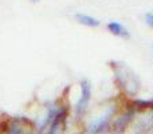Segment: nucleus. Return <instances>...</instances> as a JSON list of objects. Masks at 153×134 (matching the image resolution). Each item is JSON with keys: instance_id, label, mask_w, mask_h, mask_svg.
Returning <instances> with one entry per match:
<instances>
[{"instance_id": "obj_1", "label": "nucleus", "mask_w": 153, "mask_h": 134, "mask_svg": "<svg viewBox=\"0 0 153 134\" xmlns=\"http://www.w3.org/2000/svg\"><path fill=\"white\" fill-rule=\"evenodd\" d=\"M110 67L113 68L114 79L118 87L128 95L129 98H136L140 91V79L137 74L128 64L122 62H110Z\"/></svg>"}, {"instance_id": "obj_2", "label": "nucleus", "mask_w": 153, "mask_h": 134, "mask_svg": "<svg viewBox=\"0 0 153 134\" xmlns=\"http://www.w3.org/2000/svg\"><path fill=\"white\" fill-rule=\"evenodd\" d=\"M117 113V105H109L105 107V110L102 111L101 115H98L97 118L91 119L89 124L86 125V133H91V134H98V133H103L110 127L113 118Z\"/></svg>"}, {"instance_id": "obj_3", "label": "nucleus", "mask_w": 153, "mask_h": 134, "mask_svg": "<svg viewBox=\"0 0 153 134\" xmlns=\"http://www.w3.org/2000/svg\"><path fill=\"white\" fill-rule=\"evenodd\" d=\"M79 86H81V95H79L78 101H76L74 106V115L76 119L83 118V115L86 114L93 94V87L89 79H82Z\"/></svg>"}, {"instance_id": "obj_4", "label": "nucleus", "mask_w": 153, "mask_h": 134, "mask_svg": "<svg viewBox=\"0 0 153 134\" xmlns=\"http://www.w3.org/2000/svg\"><path fill=\"white\" fill-rule=\"evenodd\" d=\"M133 132L134 133H146L153 129V109L138 111L133 119Z\"/></svg>"}, {"instance_id": "obj_5", "label": "nucleus", "mask_w": 153, "mask_h": 134, "mask_svg": "<svg viewBox=\"0 0 153 134\" xmlns=\"http://www.w3.org/2000/svg\"><path fill=\"white\" fill-rule=\"evenodd\" d=\"M67 117H69V109L65 105H58V110H56L54 119L51 121L50 126L47 129V133L50 134H56L62 130L66 129V122Z\"/></svg>"}, {"instance_id": "obj_6", "label": "nucleus", "mask_w": 153, "mask_h": 134, "mask_svg": "<svg viewBox=\"0 0 153 134\" xmlns=\"http://www.w3.org/2000/svg\"><path fill=\"white\" fill-rule=\"evenodd\" d=\"M136 114H137V110H136V109L133 107L132 105H130V107L126 111H124L121 115L117 117V118L114 119L113 122H111V127H113V132H116V133H122V132H125V129H126V127L133 122V119H134Z\"/></svg>"}, {"instance_id": "obj_7", "label": "nucleus", "mask_w": 153, "mask_h": 134, "mask_svg": "<svg viewBox=\"0 0 153 134\" xmlns=\"http://www.w3.org/2000/svg\"><path fill=\"white\" fill-rule=\"evenodd\" d=\"M56 110H58V103L56 102H48L47 107H46V114L36 122V132L38 133L47 132L51 121L54 119V115H55Z\"/></svg>"}, {"instance_id": "obj_8", "label": "nucleus", "mask_w": 153, "mask_h": 134, "mask_svg": "<svg viewBox=\"0 0 153 134\" xmlns=\"http://www.w3.org/2000/svg\"><path fill=\"white\" fill-rule=\"evenodd\" d=\"M26 124H30L28 119L23 118V117H13L5 126V132L11 134H23L28 129Z\"/></svg>"}, {"instance_id": "obj_9", "label": "nucleus", "mask_w": 153, "mask_h": 134, "mask_svg": "<svg viewBox=\"0 0 153 134\" xmlns=\"http://www.w3.org/2000/svg\"><path fill=\"white\" fill-rule=\"evenodd\" d=\"M106 28L110 32L111 35H116L118 38H122V39H129L130 38V32L121 21L117 20H110L108 24H106Z\"/></svg>"}, {"instance_id": "obj_10", "label": "nucleus", "mask_w": 153, "mask_h": 134, "mask_svg": "<svg viewBox=\"0 0 153 134\" xmlns=\"http://www.w3.org/2000/svg\"><path fill=\"white\" fill-rule=\"evenodd\" d=\"M75 20L78 21L79 24L85 27H90V28H97V27L101 26V21L98 20L97 18L91 15H87V13H83V12H76L74 15Z\"/></svg>"}, {"instance_id": "obj_11", "label": "nucleus", "mask_w": 153, "mask_h": 134, "mask_svg": "<svg viewBox=\"0 0 153 134\" xmlns=\"http://www.w3.org/2000/svg\"><path fill=\"white\" fill-rule=\"evenodd\" d=\"M132 106L138 111L148 110V109H153V98L152 99H133Z\"/></svg>"}, {"instance_id": "obj_12", "label": "nucleus", "mask_w": 153, "mask_h": 134, "mask_svg": "<svg viewBox=\"0 0 153 134\" xmlns=\"http://www.w3.org/2000/svg\"><path fill=\"white\" fill-rule=\"evenodd\" d=\"M145 21L149 27L153 28V11H149V12L145 13Z\"/></svg>"}, {"instance_id": "obj_13", "label": "nucleus", "mask_w": 153, "mask_h": 134, "mask_svg": "<svg viewBox=\"0 0 153 134\" xmlns=\"http://www.w3.org/2000/svg\"><path fill=\"white\" fill-rule=\"evenodd\" d=\"M31 1H32V3H35V1H39V0H31Z\"/></svg>"}, {"instance_id": "obj_14", "label": "nucleus", "mask_w": 153, "mask_h": 134, "mask_svg": "<svg viewBox=\"0 0 153 134\" xmlns=\"http://www.w3.org/2000/svg\"><path fill=\"white\" fill-rule=\"evenodd\" d=\"M152 50H153V47H152Z\"/></svg>"}, {"instance_id": "obj_15", "label": "nucleus", "mask_w": 153, "mask_h": 134, "mask_svg": "<svg viewBox=\"0 0 153 134\" xmlns=\"http://www.w3.org/2000/svg\"><path fill=\"white\" fill-rule=\"evenodd\" d=\"M152 132H153V130H152Z\"/></svg>"}]
</instances>
